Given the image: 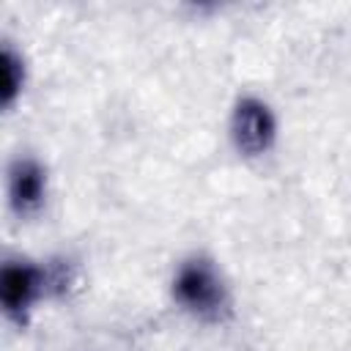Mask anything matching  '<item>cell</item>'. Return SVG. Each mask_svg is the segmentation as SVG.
Masks as SVG:
<instances>
[{
	"label": "cell",
	"mask_w": 351,
	"mask_h": 351,
	"mask_svg": "<svg viewBox=\"0 0 351 351\" xmlns=\"http://www.w3.org/2000/svg\"><path fill=\"white\" fill-rule=\"evenodd\" d=\"M74 277V263L63 255L41 258L27 252H5L0 261L3 321L16 329H27L38 307L69 293Z\"/></svg>",
	"instance_id": "1"
},
{
	"label": "cell",
	"mask_w": 351,
	"mask_h": 351,
	"mask_svg": "<svg viewBox=\"0 0 351 351\" xmlns=\"http://www.w3.org/2000/svg\"><path fill=\"white\" fill-rule=\"evenodd\" d=\"M3 192H5V208L16 222L38 219L52 197L49 165L33 151L11 154L5 162Z\"/></svg>",
	"instance_id": "4"
},
{
	"label": "cell",
	"mask_w": 351,
	"mask_h": 351,
	"mask_svg": "<svg viewBox=\"0 0 351 351\" xmlns=\"http://www.w3.org/2000/svg\"><path fill=\"white\" fill-rule=\"evenodd\" d=\"M225 137L241 162L269 159L280 145V115L274 104L255 90L236 93L228 107Z\"/></svg>",
	"instance_id": "3"
},
{
	"label": "cell",
	"mask_w": 351,
	"mask_h": 351,
	"mask_svg": "<svg viewBox=\"0 0 351 351\" xmlns=\"http://www.w3.org/2000/svg\"><path fill=\"white\" fill-rule=\"evenodd\" d=\"M167 299L181 315L200 326H228L236 315L233 285L222 263L206 250H192L173 263Z\"/></svg>",
	"instance_id": "2"
},
{
	"label": "cell",
	"mask_w": 351,
	"mask_h": 351,
	"mask_svg": "<svg viewBox=\"0 0 351 351\" xmlns=\"http://www.w3.org/2000/svg\"><path fill=\"white\" fill-rule=\"evenodd\" d=\"M30 85V60L25 55V49L19 47V41L3 36L0 38V110L5 115H11Z\"/></svg>",
	"instance_id": "5"
}]
</instances>
